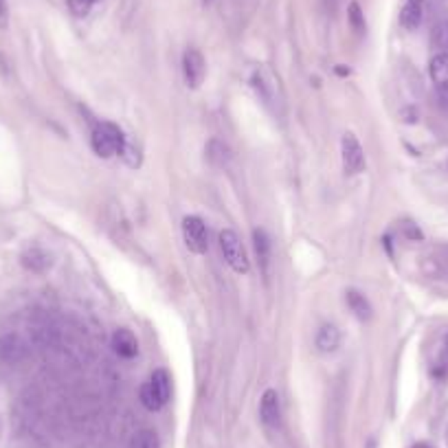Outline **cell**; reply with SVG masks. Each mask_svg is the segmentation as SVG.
I'll use <instances>...</instances> for the list:
<instances>
[{"mask_svg": "<svg viewBox=\"0 0 448 448\" xmlns=\"http://www.w3.org/2000/svg\"><path fill=\"white\" fill-rule=\"evenodd\" d=\"M446 347H448V336H446Z\"/></svg>", "mask_w": 448, "mask_h": 448, "instance_id": "f546056e", "label": "cell"}, {"mask_svg": "<svg viewBox=\"0 0 448 448\" xmlns=\"http://www.w3.org/2000/svg\"><path fill=\"white\" fill-rule=\"evenodd\" d=\"M429 75L435 86L448 84V51H439L429 62Z\"/></svg>", "mask_w": 448, "mask_h": 448, "instance_id": "2e32d148", "label": "cell"}, {"mask_svg": "<svg viewBox=\"0 0 448 448\" xmlns=\"http://www.w3.org/2000/svg\"><path fill=\"white\" fill-rule=\"evenodd\" d=\"M130 448H161L159 433L154 429H141L130 437Z\"/></svg>", "mask_w": 448, "mask_h": 448, "instance_id": "ac0fdd59", "label": "cell"}, {"mask_svg": "<svg viewBox=\"0 0 448 448\" xmlns=\"http://www.w3.org/2000/svg\"><path fill=\"white\" fill-rule=\"evenodd\" d=\"M422 16H424L422 3H411V0H407L405 7L400 9V25L407 31H415L422 25Z\"/></svg>", "mask_w": 448, "mask_h": 448, "instance_id": "9a60e30c", "label": "cell"}, {"mask_svg": "<svg viewBox=\"0 0 448 448\" xmlns=\"http://www.w3.org/2000/svg\"><path fill=\"white\" fill-rule=\"evenodd\" d=\"M91 145H93V152L97 156H101V159H112L115 154H121V150L125 145V137L119 130V125L110 123V121H101L93 128Z\"/></svg>", "mask_w": 448, "mask_h": 448, "instance_id": "7a4b0ae2", "label": "cell"}, {"mask_svg": "<svg viewBox=\"0 0 448 448\" xmlns=\"http://www.w3.org/2000/svg\"><path fill=\"white\" fill-rule=\"evenodd\" d=\"M251 86L268 110H273L275 115L281 112L284 93H281V86H279V77L271 69H266V66H257V69L251 73Z\"/></svg>", "mask_w": 448, "mask_h": 448, "instance_id": "6da1fadb", "label": "cell"}, {"mask_svg": "<svg viewBox=\"0 0 448 448\" xmlns=\"http://www.w3.org/2000/svg\"><path fill=\"white\" fill-rule=\"evenodd\" d=\"M315 343H317V349L321 354H334L336 349H339V345H341V332H339V327L332 325V323L321 325L319 332H317Z\"/></svg>", "mask_w": 448, "mask_h": 448, "instance_id": "7c38bea8", "label": "cell"}, {"mask_svg": "<svg viewBox=\"0 0 448 448\" xmlns=\"http://www.w3.org/2000/svg\"><path fill=\"white\" fill-rule=\"evenodd\" d=\"M203 3H205V5H211V3H213V0H203Z\"/></svg>", "mask_w": 448, "mask_h": 448, "instance_id": "83f0119b", "label": "cell"}, {"mask_svg": "<svg viewBox=\"0 0 448 448\" xmlns=\"http://www.w3.org/2000/svg\"><path fill=\"white\" fill-rule=\"evenodd\" d=\"M20 262H22V266L27 268V271H31L35 275L47 273L51 268V264H53L51 255L44 249H40V246H31V249H27L25 253H22Z\"/></svg>", "mask_w": 448, "mask_h": 448, "instance_id": "8fae6325", "label": "cell"}, {"mask_svg": "<svg viewBox=\"0 0 448 448\" xmlns=\"http://www.w3.org/2000/svg\"><path fill=\"white\" fill-rule=\"evenodd\" d=\"M112 349H115V354L119 358L132 361V358L139 354V341H137V336H134L132 330L119 327L115 334H112Z\"/></svg>", "mask_w": 448, "mask_h": 448, "instance_id": "9c48e42d", "label": "cell"}, {"mask_svg": "<svg viewBox=\"0 0 448 448\" xmlns=\"http://www.w3.org/2000/svg\"><path fill=\"white\" fill-rule=\"evenodd\" d=\"M253 246H255V255H257L262 273L268 277V273H271V259H273V242L264 229L253 231Z\"/></svg>", "mask_w": 448, "mask_h": 448, "instance_id": "30bf717a", "label": "cell"}, {"mask_svg": "<svg viewBox=\"0 0 448 448\" xmlns=\"http://www.w3.org/2000/svg\"><path fill=\"white\" fill-rule=\"evenodd\" d=\"M27 358V343L18 334H0V365H18Z\"/></svg>", "mask_w": 448, "mask_h": 448, "instance_id": "52a82bcc", "label": "cell"}, {"mask_svg": "<svg viewBox=\"0 0 448 448\" xmlns=\"http://www.w3.org/2000/svg\"><path fill=\"white\" fill-rule=\"evenodd\" d=\"M433 42L435 47L442 49V51H448V22H444V25H439L433 33Z\"/></svg>", "mask_w": 448, "mask_h": 448, "instance_id": "603a6c76", "label": "cell"}, {"mask_svg": "<svg viewBox=\"0 0 448 448\" xmlns=\"http://www.w3.org/2000/svg\"><path fill=\"white\" fill-rule=\"evenodd\" d=\"M405 231H407V235H411V237H422V233H420L415 227H411V222L405 224Z\"/></svg>", "mask_w": 448, "mask_h": 448, "instance_id": "484cf974", "label": "cell"}, {"mask_svg": "<svg viewBox=\"0 0 448 448\" xmlns=\"http://www.w3.org/2000/svg\"><path fill=\"white\" fill-rule=\"evenodd\" d=\"M411 3H422V0H411Z\"/></svg>", "mask_w": 448, "mask_h": 448, "instance_id": "f1b7e54d", "label": "cell"}, {"mask_svg": "<svg viewBox=\"0 0 448 448\" xmlns=\"http://www.w3.org/2000/svg\"><path fill=\"white\" fill-rule=\"evenodd\" d=\"M0 27H7V5H5V0H0Z\"/></svg>", "mask_w": 448, "mask_h": 448, "instance_id": "d4e9b609", "label": "cell"}, {"mask_svg": "<svg viewBox=\"0 0 448 448\" xmlns=\"http://www.w3.org/2000/svg\"><path fill=\"white\" fill-rule=\"evenodd\" d=\"M259 418L266 427L277 429L281 422V402H279V393L275 389H266L262 400H259Z\"/></svg>", "mask_w": 448, "mask_h": 448, "instance_id": "ba28073f", "label": "cell"}, {"mask_svg": "<svg viewBox=\"0 0 448 448\" xmlns=\"http://www.w3.org/2000/svg\"><path fill=\"white\" fill-rule=\"evenodd\" d=\"M347 306L349 310L354 312V317L356 319H361V321H369L371 319V303L367 301V297L363 293H358V290H347Z\"/></svg>", "mask_w": 448, "mask_h": 448, "instance_id": "5bb4252c", "label": "cell"}, {"mask_svg": "<svg viewBox=\"0 0 448 448\" xmlns=\"http://www.w3.org/2000/svg\"><path fill=\"white\" fill-rule=\"evenodd\" d=\"M205 75H207V62H205L203 53H200L198 49H187L183 53L185 84L191 88V91H196V88H200V84L205 82Z\"/></svg>", "mask_w": 448, "mask_h": 448, "instance_id": "8992f818", "label": "cell"}, {"mask_svg": "<svg viewBox=\"0 0 448 448\" xmlns=\"http://www.w3.org/2000/svg\"><path fill=\"white\" fill-rule=\"evenodd\" d=\"M437 103H439L444 110H448V84L437 86Z\"/></svg>", "mask_w": 448, "mask_h": 448, "instance_id": "cb8c5ba5", "label": "cell"}, {"mask_svg": "<svg viewBox=\"0 0 448 448\" xmlns=\"http://www.w3.org/2000/svg\"><path fill=\"white\" fill-rule=\"evenodd\" d=\"M95 3H99V0H95Z\"/></svg>", "mask_w": 448, "mask_h": 448, "instance_id": "4dcf8cb0", "label": "cell"}, {"mask_svg": "<svg viewBox=\"0 0 448 448\" xmlns=\"http://www.w3.org/2000/svg\"><path fill=\"white\" fill-rule=\"evenodd\" d=\"M139 398H141V405L147 409V411H161L165 405L161 402V398L156 396V391L152 389L150 380H145V383L141 385V391H139Z\"/></svg>", "mask_w": 448, "mask_h": 448, "instance_id": "d6986e66", "label": "cell"}, {"mask_svg": "<svg viewBox=\"0 0 448 448\" xmlns=\"http://www.w3.org/2000/svg\"><path fill=\"white\" fill-rule=\"evenodd\" d=\"M218 242H220L224 262H227L237 275H246L251 271V264H249V257H246L242 240L233 229H222L220 235H218Z\"/></svg>", "mask_w": 448, "mask_h": 448, "instance_id": "3957f363", "label": "cell"}, {"mask_svg": "<svg viewBox=\"0 0 448 448\" xmlns=\"http://www.w3.org/2000/svg\"><path fill=\"white\" fill-rule=\"evenodd\" d=\"M183 240L187 244V249L196 255H205L209 249V233H207V224L203 222V218L198 215H187L183 220Z\"/></svg>", "mask_w": 448, "mask_h": 448, "instance_id": "5b68a950", "label": "cell"}, {"mask_svg": "<svg viewBox=\"0 0 448 448\" xmlns=\"http://www.w3.org/2000/svg\"><path fill=\"white\" fill-rule=\"evenodd\" d=\"M207 159H209V163L211 165H215V167H227L229 165V161H231V150L224 145L222 141H209V145H207Z\"/></svg>", "mask_w": 448, "mask_h": 448, "instance_id": "e0dca14e", "label": "cell"}, {"mask_svg": "<svg viewBox=\"0 0 448 448\" xmlns=\"http://www.w3.org/2000/svg\"><path fill=\"white\" fill-rule=\"evenodd\" d=\"M341 163H343V172L347 176H356L361 174L367 165L365 161V150L361 145L352 132H345L341 139Z\"/></svg>", "mask_w": 448, "mask_h": 448, "instance_id": "277c9868", "label": "cell"}, {"mask_svg": "<svg viewBox=\"0 0 448 448\" xmlns=\"http://www.w3.org/2000/svg\"><path fill=\"white\" fill-rule=\"evenodd\" d=\"M347 20H349V27L356 31V33H365L367 31V22H365V13L361 9V5L358 3H352L349 9H347Z\"/></svg>", "mask_w": 448, "mask_h": 448, "instance_id": "ffe728a7", "label": "cell"}, {"mask_svg": "<svg viewBox=\"0 0 448 448\" xmlns=\"http://www.w3.org/2000/svg\"><path fill=\"white\" fill-rule=\"evenodd\" d=\"M121 156H123V161H125L128 167H139L141 165V152L134 147L128 139H125V145L121 150Z\"/></svg>", "mask_w": 448, "mask_h": 448, "instance_id": "44dd1931", "label": "cell"}, {"mask_svg": "<svg viewBox=\"0 0 448 448\" xmlns=\"http://www.w3.org/2000/svg\"><path fill=\"white\" fill-rule=\"evenodd\" d=\"M147 380H150L152 389L156 391V396L161 398L163 405H167L169 398H172V376H169V371L167 369H156V371H152V376Z\"/></svg>", "mask_w": 448, "mask_h": 448, "instance_id": "4fadbf2b", "label": "cell"}, {"mask_svg": "<svg viewBox=\"0 0 448 448\" xmlns=\"http://www.w3.org/2000/svg\"><path fill=\"white\" fill-rule=\"evenodd\" d=\"M95 0H69V7L71 11L77 16V18H84L91 13V7H93Z\"/></svg>", "mask_w": 448, "mask_h": 448, "instance_id": "7402d4cb", "label": "cell"}, {"mask_svg": "<svg viewBox=\"0 0 448 448\" xmlns=\"http://www.w3.org/2000/svg\"><path fill=\"white\" fill-rule=\"evenodd\" d=\"M413 448H431V446H427V444H418V446H413Z\"/></svg>", "mask_w": 448, "mask_h": 448, "instance_id": "4316f807", "label": "cell"}]
</instances>
